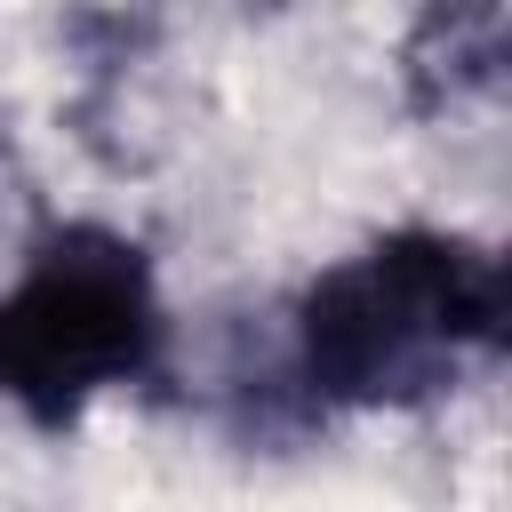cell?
<instances>
[{
	"label": "cell",
	"instance_id": "2",
	"mask_svg": "<svg viewBox=\"0 0 512 512\" xmlns=\"http://www.w3.org/2000/svg\"><path fill=\"white\" fill-rule=\"evenodd\" d=\"M160 352V288L136 240L56 224L0 296V392L32 424H72L96 392L136 384Z\"/></svg>",
	"mask_w": 512,
	"mask_h": 512
},
{
	"label": "cell",
	"instance_id": "1",
	"mask_svg": "<svg viewBox=\"0 0 512 512\" xmlns=\"http://www.w3.org/2000/svg\"><path fill=\"white\" fill-rule=\"evenodd\" d=\"M504 336V264L456 232H384L328 264L296 304L304 376L344 408L440 392Z\"/></svg>",
	"mask_w": 512,
	"mask_h": 512
}]
</instances>
